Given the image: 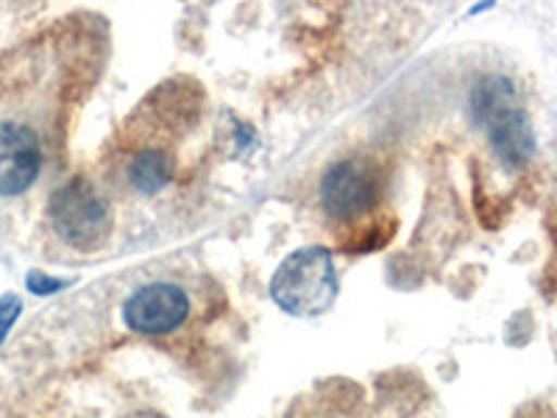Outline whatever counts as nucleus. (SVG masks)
Returning a JSON list of instances; mask_svg holds the SVG:
<instances>
[{
	"mask_svg": "<svg viewBox=\"0 0 557 418\" xmlns=\"http://www.w3.org/2000/svg\"><path fill=\"white\" fill-rule=\"evenodd\" d=\"M471 112L474 121L491 137L494 151L507 165H521L535 151L530 121L519 103L513 82L505 76H485L471 89Z\"/></svg>",
	"mask_w": 557,
	"mask_h": 418,
	"instance_id": "1",
	"label": "nucleus"
},
{
	"mask_svg": "<svg viewBox=\"0 0 557 418\" xmlns=\"http://www.w3.org/2000/svg\"><path fill=\"white\" fill-rule=\"evenodd\" d=\"M337 271L332 254L321 246L298 248L276 268L271 279V296L290 316H321L337 298Z\"/></svg>",
	"mask_w": 557,
	"mask_h": 418,
	"instance_id": "2",
	"label": "nucleus"
},
{
	"mask_svg": "<svg viewBox=\"0 0 557 418\" xmlns=\"http://www.w3.org/2000/svg\"><path fill=\"white\" fill-rule=\"evenodd\" d=\"M48 216H51L53 232L78 251L101 248L112 232V209L101 190L87 179H73L62 184L53 193Z\"/></svg>",
	"mask_w": 557,
	"mask_h": 418,
	"instance_id": "3",
	"label": "nucleus"
},
{
	"mask_svg": "<svg viewBox=\"0 0 557 418\" xmlns=\"http://www.w3.org/2000/svg\"><path fill=\"white\" fill-rule=\"evenodd\" d=\"M318 196L326 216L335 221H351L371 212L380 201V179L374 168L362 159H343L323 173Z\"/></svg>",
	"mask_w": 557,
	"mask_h": 418,
	"instance_id": "4",
	"label": "nucleus"
},
{
	"mask_svg": "<svg viewBox=\"0 0 557 418\" xmlns=\"http://www.w3.org/2000/svg\"><path fill=\"white\" fill-rule=\"evenodd\" d=\"M190 316V298L173 282H151L134 291L123 305V321L137 335H168Z\"/></svg>",
	"mask_w": 557,
	"mask_h": 418,
	"instance_id": "5",
	"label": "nucleus"
},
{
	"mask_svg": "<svg viewBox=\"0 0 557 418\" xmlns=\"http://www.w3.org/2000/svg\"><path fill=\"white\" fill-rule=\"evenodd\" d=\"M42 151L32 128L20 123H0V196L26 193L39 176Z\"/></svg>",
	"mask_w": 557,
	"mask_h": 418,
	"instance_id": "6",
	"label": "nucleus"
},
{
	"mask_svg": "<svg viewBox=\"0 0 557 418\" xmlns=\"http://www.w3.org/2000/svg\"><path fill=\"white\" fill-rule=\"evenodd\" d=\"M126 176L134 190L153 196V193H159L173 182V176H176V159L168 151H162V148H148V151L134 153L126 168Z\"/></svg>",
	"mask_w": 557,
	"mask_h": 418,
	"instance_id": "7",
	"label": "nucleus"
},
{
	"mask_svg": "<svg viewBox=\"0 0 557 418\" xmlns=\"http://www.w3.org/2000/svg\"><path fill=\"white\" fill-rule=\"evenodd\" d=\"M20 310H23V302H20L17 296L9 293V296L0 298V343L7 341L9 330H12V323L17 321Z\"/></svg>",
	"mask_w": 557,
	"mask_h": 418,
	"instance_id": "8",
	"label": "nucleus"
},
{
	"mask_svg": "<svg viewBox=\"0 0 557 418\" xmlns=\"http://www.w3.org/2000/svg\"><path fill=\"white\" fill-rule=\"evenodd\" d=\"M64 285H67V282H62V279H51V276H45V273H39V271L28 273V291L37 293V296H48V293H57V291H62Z\"/></svg>",
	"mask_w": 557,
	"mask_h": 418,
	"instance_id": "9",
	"label": "nucleus"
}]
</instances>
